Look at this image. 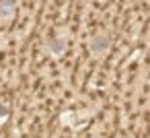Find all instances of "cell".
Returning a JSON list of instances; mask_svg holds the SVG:
<instances>
[{
    "instance_id": "6da1fadb",
    "label": "cell",
    "mask_w": 150,
    "mask_h": 138,
    "mask_svg": "<svg viewBox=\"0 0 150 138\" xmlns=\"http://www.w3.org/2000/svg\"><path fill=\"white\" fill-rule=\"evenodd\" d=\"M107 48H109V39H107V35H97V37L93 39V43H91V50H93L95 54L105 52Z\"/></svg>"
},
{
    "instance_id": "7a4b0ae2",
    "label": "cell",
    "mask_w": 150,
    "mask_h": 138,
    "mask_svg": "<svg viewBox=\"0 0 150 138\" xmlns=\"http://www.w3.org/2000/svg\"><path fill=\"white\" fill-rule=\"evenodd\" d=\"M0 15H2L4 19H8L13 15V4L8 2V0H4V2H0Z\"/></svg>"
}]
</instances>
